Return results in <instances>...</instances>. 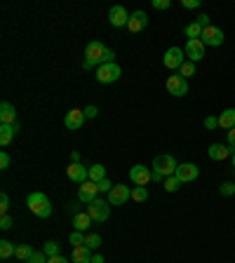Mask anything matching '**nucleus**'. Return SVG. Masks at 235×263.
<instances>
[{"label": "nucleus", "instance_id": "1", "mask_svg": "<svg viewBox=\"0 0 235 263\" xmlns=\"http://www.w3.org/2000/svg\"><path fill=\"white\" fill-rule=\"evenodd\" d=\"M113 49L106 47L104 43H99V40H92V43L85 47V68H99V66L104 64H113Z\"/></svg>", "mask_w": 235, "mask_h": 263}, {"label": "nucleus", "instance_id": "2", "mask_svg": "<svg viewBox=\"0 0 235 263\" xmlns=\"http://www.w3.org/2000/svg\"><path fill=\"white\" fill-rule=\"evenodd\" d=\"M26 207L31 209L38 219H47L52 216V204H49V197L45 193H31L26 197Z\"/></svg>", "mask_w": 235, "mask_h": 263}, {"label": "nucleus", "instance_id": "3", "mask_svg": "<svg viewBox=\"0 0 235 263\" xmlns=\"http://www.w3.org/2000/svg\"><path fill=\"white\" fill-rule=\"evenodd\" d=\"M87 214H89V219H92L94 223H104V221H109V216H111L109 200H101V197H97L94 202L87 204Z\"/></svg>", "mask_w": 235, "mask_h": 263}, {"label": "nucleus", "instance_id": "4", "mask_svg": "<svg viewBox=\"0 0 235 263\" xmlns=\"http://www.w3.org/2000/svg\"><path fill=\"white\" fill-rule=\"evenodd\" d=\"M176 160H174V155H158V158L153 160V170L155 172H160V174L167 179V176H174L176 174Z\"/></svg>", "mask_w": 235, "mask_h": 263}, {"label": "nucleus", "instance_id": "5", "mask_svg": "<svg viewBox=\"0 0 235 263\" xmlns=\"http://www.w3.org/2000/svg\"><path fill=\"white\" fill-rule=\"evenodd\" d=\"M120 76H122V68L118 64H104L97 68V80L101 85H111V82H115Z\"/></svg>", "mask_w": 235, "mask_h": 263}, {"label": "nucleus", "instance_id": "6", "mask_svg": "<svg viewBox=\"0 0 235 263\" xmlns=\"http://www.w3.org/2000/svg\"><path fill=\"white\" fill-rule=\"evenodd\" d=\"M184 49L181 47H170L167 52H165L162 61H165V68H170V71H179L181 66H184Z\"/></svg>", "mask_w": 235, "mask_h": 263}, {"label": "nucleus", "instance_id": "7", "mask_svg": "<svg viewBox=\"0 0 235 263\" xmlns=\"http://www.w3.org/2000/svg\"><path fill=\"white\" fill-rule=\"evenodd\" d=\"M200 40H203L205 47H219V45H224V31L216 28V26H209V28L203 31Z\"/></svg>", "mask_w": 235, "mask_h": 263}, {"label": "nucleus", "instance_id": "8", "mask_svg": "<svg viewBox=\"0 0 235 263\" xmlns=\"http://www.w3.org/2000/svg\"><path fill=\"white\" fill-rule=\"evenodd\" d=\"M99 195V183H94V181H85V183H80V188H78V200L85 204L94 202Z\"/></svg>", "mask_w": 235, "mask_h": 263}, {"label": "nucleus", "instance_id": "9", "mask_svg": "<svg viewBox=\"0 0 235 263\" xmlns=\"http://www.w3.org/2000/svg\"><path fill=\"white\" fill-rule=\"evenodd\" d=\"M148 26V14L143 10H137V12H132L130 14V22H127V31L130 33H141L146 31Z\"/></svg>", "mask_w": 235, "mask_h": 263}, {"label": "nucleus", "instance_id": "10", "mask_svg": "<svg viewBox=\"0 0 235 263\" xmlns=\"http://www.w3.org/2000/svg\"><path fill=\"white\" fill-rule=\"evenodd\" d=\"M165 85H167V92H170L172 97H186L188 94V82L181 76H170Z\"/></svg>", "mask_w": 235, "mask_h": 263}, {"label": "nucleus", "instance_id": "11", "mask_svg": "<svg viewBox=\"0 0 235 263\" xmlns=\"http://www.w3.org/2000/svg\"><path fill=\"white\" fill-rule=\"evenodd\" d=\"M174 176L181 181V183H188V181H195L197 176H200V170H197V164H193V162H184L176 167Z\"/></svg>", "mask_w": 235, "mask_h": 263}, {"label": "nucleus", "instance_id": "12", "mask_svg": "<svg viewBox=\"0 0 235 263\" xmlns=\"http://www.w3.org/2000/svg\"><path fill=\"white\" fill-rule=\"evenodd\" d=\"M109 22H111V26L122 28V26H127V22H130V14H127V10L122 5H113L109 10Z\"/></svg>", "mask_w": 235, "mask_h": 263}, {"label": "nucleus", "instance_id": "13", "mask_svg": "<svg viewBox=\"0 0 235 263\" xmlns=\"http://www.w3.org/2000/svg\"><path fill=\"white\" fill-rule=\"evenodd\" d=\"M66 174H68L71 181H76V183H85V181H89V167H85V164H80V162H71L68 170H66Z\"/></svg>", "mask_w": 235, "mask_h": 263}, {"label": "nucleus", "instance_id": "14", "mask_svg": "<svg viewBox=\"0 0 235 263\" xmlns=\"http://www.w3.org/2000/svg\"><path fill=\"white\" fill-rule=\"evenodd\" d=\"M130 181L134 186H148L151 183V170H146L143 164H134L130 170Z\"/></svg>", "mask_w": 235, "mask_h": 263}, {"label": "nucleus", "instance_id": "15", "mask_svg": "<svg viewBox=\"0 0 235 263\" xmlns=\"http://www.w3.org/2000/svg\"><path fill=\"white\" fill-rule=\"evenodd\" d=\"M186 57H188V61H203L205 59V45H203V40H188L186 43Z\"/></svg>", "mask_w": 235, "mask_h": 263}, {"label": "nucleus", "instance_id": "16", "mask_svg": "<svg viewBox=\"0 0 235 263\" xmlns=\"http://www.w3.org/2000/svg\"><path fill=\"white\" fill-rule=\"evenodd\" d=\"M127 200H132V191L127 186H113V191L109 193V204H113V207L125 204Z\"/></svg>", "mask_w": 235, "mask_h": 263}, {"label": "nucleus", "instance_id": "17", "mask_svg": "<svg viewBox=\"0 0 235 263\" xmlns=\"http://www.w3.org/2000/svg\"><path fill=\"white\" fill-rule=\"evenodd\" d=\"M82 122H85V110H78V108H71L68 113H66V118H64L66 129H71V132L80 129Z\"/></svg>", "mask_w": 235, "mask_h": 263}, {"label": "nucleus", "instance_id": "18", "mask_svg": "<svg viewBox=\"0 0 235 263\" xmlns=\"http://www.w3.org/2000/svg\"><path fill=\"white\" fill-rule=\"evenodd\" d=\"M207 155H209V160H214V162H221V160L230 158V155H233V151H230L228 146H224V143H212V146H209V151H207Z\"/></svg>", "mask_w": 235, "mask_h": 263}, {"label": "nucleus", "instance_id": "19", "mask_svg": "<svg viewBox=\"0 0 235 263\" xmlns=\"http://www.w3.org/2000/svg\"><path fill=\"white\" fill-rule=\"evenodd\" d=\"M0 122H3V125H16V108L10 101H3V104H0Z\"/></svg>", "mask_w": 235, "mask_h": 263}, {"label": "nucleus", "instance_id": "20", "mask_svg": "<svg viewBox=\"0 0 235 263\" xmlns=\"http://www.w3.org/2000/svg\"><path fill=\"white\" fill-rule=\"evenodd\" d=\"M71 261L73 263H92V249H89V247H85V245L73 247Z\"/></svg>", "mask_w": 235, "mask_h": 263}, {"label": "nucleus", "instance_id": "21", "mask_svg": "<svg viewBox=\"0 0 235 263\" xmlns=\"http://www.w3.org/2000/svg\"><path fill=\"white\" fill-rule=\"evenodd\" d=\"M94 221L89 219L87 212H80L73 216V230H80V233H85V230H89V226H92Z\"/></svg>", "mask_w": 235, "mask_h": 263}, {"label": "nucleus", "instance_id": "22", "mask_svg": "<svg viewBox=\"0 0 235 263\" xmlns=\"http://www.w3.org/2000/svg\"><path fill=\"white\" fill-rule=\"evenodd\" d=\"M216 120H219L221 129H233V127H235V108H226L224 113L216 118Z\"/></svg>", "mask_w": 235, "mask_h": 263}, {"label": "nucleus", "instance_id": "23", "mask_svg": "<svg viewBox=\"0 0 235 263\" xmlns=\"http://www.w3.org/2000/svg\"><path fill=\"white\" fill-rule=\"evenodd\" d=\"M16 132H19V125H0V143L7 146V143L14 139Z\"/></svg>", "mask_w": 235, "mask_h": 263}, {"label": "nucleus", "instance_id": "24", "mask_svg": "<svg viewBox=\"0 0 235 263\" xmlns=\"http://www.w3.org/2000/svg\"><path fill=\"white\" fill-rule=\"evenodd\" d=\"M106 179V167L104 164H92L89 167V181H94V183H99V181Z\"/></svg>", "mask_w": 235, "mask_h": 263}, {"label": "nucleus", "instance_id": "25", "mask_svg": "<svg viewBox=\"0 0 235 263\" xmlns=\"http://www.w3.org/2000/svg\"><path fill=\"white\" fill-rule=\"evenodd\" d=\"M14 252H16V245H14V242H10V240H3V242H0V258L14 256Z\"/></svg>", "mask_w": 235, "mask_h": 263}, {"label": "nucleus", "instance_id": "26", "mask_svg": "<svg viewBox=\"0 0 235 263\" xmlns=\"http://www.w3.org/2000/svg\"><path fill=\"white\" fill-rule=\"evenodd\" d=\"M184 33H186V38H188V40H200V35H203V28L197 26L195 22H191L186 28H184Z\"/></svg>", "mask_w": 235, "mask_h": 263}, {"label": "nucleus", "instance_id": "27", "mask_svg": "<svg viewBox=\"0 0 235 263\" xmlns=\"http://www.w3.org/2000/svg\"><path fill=\"white\" fill-rule=\"evenodd\" d=\"M132 200H134V202H146L148 200V188L146 186L132 188Z\"/></svg>", "mask_w": 235, "mask_h": 263}, {"label": "nucleus", "instance_id": "28", "mask_svg": "<svg viewBox=\"0 0 235 263\" xmlns=\"http://www.w3.org/2000/svg\"><path fill=\"white\" fill-rule=\"evenodd\" d=\"M85 247L99 249V247H101V235H97V233H85Z\"/></svg>", "mask_w": 235, "mask_h": 263}, {"label": "nucleus", "instance_id": "29", "mask_svg": "<svg viewBox=\"0 0 235 263\" xmlns=\"http://www.w3.org/2000/svg\"><path fill=\"white\" fill-rule=\"evenodd\" d=\"M33 247L28 245H16V252H14V258H19V261H28V256H31Z\"/></svg>", "mask_w": 235, "mask_h": 263}, {"label": "nucleus", "instance_id": "30", "mask_svg": "<svg viewBox=\"0 0 235 263\" xmlns=\"http://www.w3.org/2000/svg\"><path fill=\"white\" fill-rule=\"evenodd\" d=\"M181 186H184V183H181L176 176H167V179H165V191L167 193H176Z\"/></svg>", "mask_w": 235, "mask_h": 263}, {"label": "nucleus", "instance_id": "31", "mask_svg": "<svg viewBox=\"0 0 235 263\" xmlns=\"http://www.w3.org/2000/svg\"><path fill=\"white\" fill-rule=\"evenodd\" d=\"M179 76L186 80V78H191V76H195V64L193 61H184V66L179 68Z\"/></svg>", "mask_w": 235, "mask_h": 263}, {"label": "nucleus", "instance_id": "32", "mask_svg": "<svg viewBox=\"0 0 235 263\" xmlns=\"http://www.w3.org/2000/svg\"><path fill=\"white\" fill-rule=\"evenodd\" d=\"M43 252L47 254V258H52V256H59V245H57L55 240H49V242H45Z\"/></svg>", "mask_w": 235, "mask_h": 263}, {"label": "nucleus", "instance_id": "33", "mask_svg": "<svg viewBox=\"0 0 235 263\" xmlns=\"http://www.w3.org/2000/svg\"><path fill=\"white\" fill-rule=\"evenodd\" d=\"M68 242H71V245H76V247L85 245V233H80V230H73L71 235H68Z\"/></svg>", "mask_w": 235, "mask_h": 263}, {"label": "nucleus", "instance_id": "34", "mask_svg": "<svg viewBox=\"0 0 235 263\" xmlns=\"http://www.w3.org/2000/svg\"><path fill=\"white\" fill-rule=\"evenodd\" d=\"M26 263H47V254H45V252H35V249H33Z\"/></svg>", "mask_w": 235, "mask_h": 263}, {"label": "nucleus", "instance_id": "35", "mask_svg": "<svg viewBox=\"0 0 235 263\" xmlns=\"http://www.w3.org/2000/svg\"><path fill=\"white\" fill-rule=\"evenodd\" d=\"M219 191H221V195H226V197H228V195H233V193H235V183H230V181H226V183H221V188H219Z\"/></svg>", "mask_w": 235, "mask_h": 263}, {"label": "nucleus", "instance_id": "36", "mask_svg": "<svg viewBox=\"0 0 235 263\" xmlns=\"http://www.w3.org/2000/svg\"><path fill=\"white\" fill-rule=\"evenodd\" d=\"M7 209H10V197H7V193H3L0 195V212H3V216L7 214Z\"/></svg>", "mask_w": 235, "mask_h": 263}, {"label": "nucleus", "instance_id": "37", "mask_svg": "<svg viewBox=\"0 0 235 263\" xmlns=\"http://www.w3.org/2000/svg\"><path fill=\"white\" fill-rule=\"evenodd\" d=\"M195 24H197V26H200V28H203V31H205V28H209V26H212V24H209V16H207V14H200V16H195Z\"/></svg>", "mask_w": 235, "mask_h": 263}, {"label": "nucleus", "instance_id": "38", "mask_svg": "<svg viewBox=\"0 0 235 263\" xmlns=\"http://www.w3.org/2000/svg\"><path fill=\"white\" fill-rule=\"evenodd\" d=\"M219 127V120L214 118V115H209V118H205V129H216Z\"/></svg>", "mask_w": 235, "mask_h": 263}, {"label": "nucleus", "instance_id": "39", "mask_svg": "<svg viewBox=\"0 0 235 263\" xmlns=\"http://www.w3.org/2000/svg\"><path fill=\"white\" fill-rule=\"evenodd\" d=\"M111 191H113V183H111L109 179L99 181V193H111Z\"/></svg>", "mask_w": 235, "mask_h": 263}, {"label": "nucleus", "instance_id": "40", "mask_svg": "<svg viewBox=\"0 0 235 263\" xmlns=\"http://www.w3.org/2000/svg\"><path fill=\"white\" fill-rule=\"evenodd\" d=\"M184 10H197L200 7V0H181Z\"/></svg>", "mask_w": 235, "mask_h": 263}, {"label": "nucleus", "instance_id": "41", "mask_svg": "<svg viewBox=\"0 0 235 263\" xmlns=\"http://www.w3.org/2000/svg\"><path fill=\"white\" fill-rule=\"evenodd\" d=\"M12 226H14V221H12V216H7V214H5V216L0 219V228H3V230H10Z\"/></svg>", "mask_w": 235, "mask_h": 263}, {"label": "nucleus", "instance_id": "42", "mask_svg": "<svg viewBox=\"0 0 235 263\" xmlns=\"http://www.w3.org/2000/svg\"><path fill=\"white\" fill-rule=\"evenodd\" d=\"M226 141H228L226 146H228L230 151L235 153V127H233V129H228V137H226Z\"/></svg>", "mask_w": 235, "mask_h": 263}, {"label": "nucleus", "instance_id": "43", "mask_svg": "<svg viewBox=\"0 0 235 263\" xmlns=\"http://www.w3.org/2000/svg\"><path fill=\"white\" fill-rule=\"evenodd\" d=\"M170 0H153V7L155 10H170Z\"/></svg>", "mask_w": 235, "mask_h": 263}, {"label": "nucleus", "instance_id": "44", "mask_svg": "<svg viewBox=\"0 0 235 263\" xmlns=\"http://www.w3.org/2000/svg\"><path fill=\"white\" fill-rule=\"evenodd\" d=\"M97 115H99L97 106H87V108H85V118H89V120H92V118H97Z\"/></svg>", "mask_w": 235, "mask_h": 263}, {"label": "nucleus", "instance_id": "45", "mask_svg": "<svg viewBox=\"0 0 235 263\" xmlns=\"http://www.w3.org/2000/svg\"><path fill=\"white\" fill-rule=\"evenodd\" d=\"M10 162H12L10 155H7V153H0V167H3V170H7V167H10Z\"/></svg>", "mask_w": 235, "mask_h": 263}, {"label": "nucleus", "instance_id": "46", "mask_svg": "<svg viewBox=\"0 0 235 263\" xmlns=\"http://www.w3.org/2000/svg\"><path fill=\"white\" fill-rule=\"evenodd\" d=\"M47 263H71V261H68V258H64V256H61V254H59V256H52V258H47Z\"/></svg>", "mask_w": 235, "mask_h": 263}, {"label": "nucleus", "instance_id": "47", "mask_svg": "<svg viewBox=\"0 0 235 263\" xmlns=\"http://www.w3.org/2000/svg\"><path fill=\"white\" fill-rule=\"evenodd\" d=\"M68 214H73V216H76V214H80V204L71 202V204H68Z\"/></svg>", "mask_w": 235, "mask_h": 263}, {"label": "nucleus", "instance_id": "48", "mask_svg": "<svg viewBox=\"0 0 235 263\" xmlns=\"http://www.w3.org/2000/svg\"><path fill=\"white\" fill-rule=\"evenodd\" d=\"M162 179H165V176L160 174V172H155V170L151 172V181H162Z\"/></svg>", "mask_w": 235, "mask_h": 263}, {"label": "nucleus", "instance_id": "49", "mask_svg": "<svg viewBox=\"0 0 235 263\" xmlns=\"http://www.w3.org/2000/svg\"><path fill=\"white\" fill-rule=\"evenodd\" d=\"M71 162H80V153H78V151L71 153Z\"/></svg>", "mask_w": 235, "mask_h": 263}, {"label": "nucleus", "instance_id": "50", "mask_svg": "<svg viewBox=\"0 0 235 263\" xmlns=\"http://www.w3.org/2000/svg\"><path fill=\"white\" fill-rule=\"evenodd\" d=\"M92 263H104V256H101V254H94V256H92Z\"/></svg>", "mask_w": 235, "mask_h": 263}, {"label": "nucleus", "instance_id": "51", "mask_svg": "<svg viewBox=\"0 0 235 263\" xmlns=\"http://www.w3.org/2000/svg\"><path fill=\"white\" fill-rule=\"evenodd\" d=\"M230 160H233V170H235V153H233V155H230Z\"/></svg>", "mask_w": 235, "mask_h": 263}]
</instances>
